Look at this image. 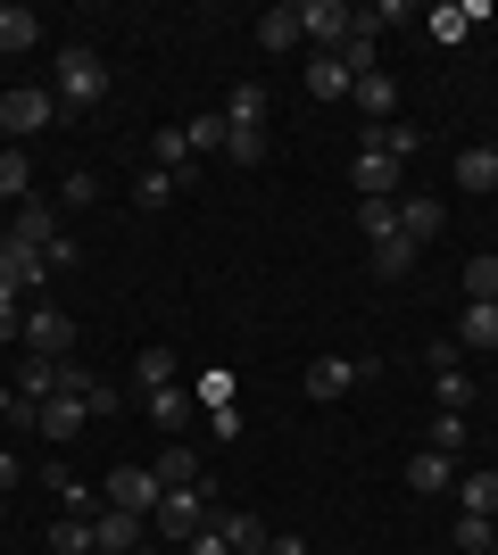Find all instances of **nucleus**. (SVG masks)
I'll use <instances>...</instances> for the list:
<instances>
[{"instance_id": "nucleus-1", "label": "nucleus", "mask_w": 498, "mask_h": 555, "mask_svg": "<svg viewBox=\"0 0 498 555\" xmlns=\"http://www.w3.org/2000/svg\"><path fill=\"white\" fill-rule=\"evenodd\" d=\"M50 92H59V108H100L108 100V59L92 42H67L50 59Z\"/></svg>"}, {"instance_id": "nucleus-2", "label": "nucleus", "mask_w": 498, "mask_h": 555, "mask_svg": "<svg viewBox=\"0 0 498 555\" xmlns=\"http://www.w3.org/2000/svg\"><path fill=\"white\" fill-rule=\"evenodd\" d=\"M399 175H407V166L382 150V125H366V141H357V158H349L357 199H399Z\"/></svg>"}, {"instance_id": "nucleus-3", "label": "nucleus", "mask_w": 498, "mask_h": 555, "mask_svg": "<svg viewBox=\"0 0 498 555\" xmlns=\"http://www.w3.org/2000/svg\"><path fill=\"white\" fill-rule=\"evenodd\" d=\"M150 531L175 539V547H183V539H200V531H208V481H200V489H166L158 514H150Z\"/></svg>"}, {"instance_id": "nucleus-4", "label": "nucleus", "mask_w": 498, "mask_h": 555, "mask_svg": "<svg viewBox=\"0 0 498 555\" xmlns=\"http://www.w3.org/2000/svg\"><path fill=\"white\" fill-rule=\"evenodd\" d=\"M50 116H59V92H50V83H17V92H0V133H9V141L42 133Z\"/></svg>"}, {"instance_id": "nucleus-5", "label": "nucleus", "mask_w": 498, "mask_h": 555, "mask_svg": "<svg viewBox=\"0 0 498 555\" xmlns=\"http://www.w3.org/2000/svg\"><path fill=\"white\" fill-rule=\"evenodd\" d=\"M424 357H432V398H440V415H465V406H474V373L457 365V340H432Z\"/></svg>"}, {"instance_id": "nucleus-6", "label": "nucleus", "mask_w": 498, "mask_h": 555, "mask_svg": "<svg viewBox=\"0 0 498 555\" xmlns=\"http://www.w3.org/2000/svg\"><path fill=\"white\" fill-rule=\"evenodd\" d=\"M349 25H357L349 0H299V42H308V50H341V42H349Z\"/></svg>"}, {"instance_id": "nucleus-7", "label": "nucleus", "mask_w": 498, "mask_h": 555, "mask_svg": "<svg viewBox=\"0 0 498 555\" xmlns=\"http://www.w3.org/2000/svg\"><path fill=\"white\" fill-rule=\"evenodd\" d=\"M25 291H50V266H42V249L0 232V299H25Z\"/></svg>"}, {"instance_id": "nucleus-8", "label": "nucleus", "mask_w": 498, "mask_h": 555, "mask_svg": "<svg viewBox=\"0 0 498 555\" xmlns=\"http://www.w3.org/2000/svg\"><path fill=\"white\" fill-rule=\"evenodd\" d=\"M158 498H166V481L158 473H150V464H117V473H108V506H125V514H158Z\"/></svg>"}, {"instance_id": "nucleus-9", "label": "nucleus", "mask_w": 498, "mask_h": 555, "mask_svg": "<svg viewBox=\"0 0 498 555\" xmlns=\"http://www.w3.org/2000/svg\"><path fill=\"white\" fill-rule=\"evenodd\" d=\"M92 547L100 555H133V547H150V522H142V514H125V506H108L92 522Z\"/></svg>"}, {"instance_id": "nucleus-10", "label": "nucleus", "mask_w": 498, "mask_h": 555, "mask_svg": "<svg viewBox=\"0 0 498 555\" xmlns=\"http://www.w3.org/2000/svg\"><path fill=\"white\" fill-rule=\"evenodd\" d=\"M449 183L465 191V199H482V191H498V141H474V150H457Z\"/></svg>"}, {"instance_id": "nucleus-11", "label": "nucleus", "mask_w": 498, "mask_h": 555, "mask_svg": "<svg viewBox=\"0 0 498 555\" xmlns=\"http://www.w3.org/2000/svg\"><path fill=\"white\" fill-rule=\"evenodd\" d=\"M357 373H366V357H316V365H308V398H316V406L349 398V390H357Z\"/></svg>"}, {"instance_id": "nucleus-12", "label": "nucleus", "mask_w": 498, "mask_h": 555, "mask_svg": "<svg viewBox=\"0 0 498 555\" xmlns=\"http://www.w3.org/2000/svg\"><path fill=\"white\" fill-rule=\"evenodd\" d=\"M25 348H34V357H67V348H75V315L34 307V315H25Z\"/></svg>"}, {"instance_id": "nucleus-13", "label": "nucleus", "mask_w": 498, "mask_h": 555, "mask_svg": "<svg viewBox=\"0 0 498 555\" xmlns=\"http://www.w3.org/2000/svg\"><path fill=\"white\" fill-rule=\"evenodd\" d=\"M150 166H158V175H175V183H191V175H200V158H191L183 125H158V133H150Z\"/></svg>"}, {"instance_id": "nucleus-14", "label": "nucleus", "mask_w": 498, "mask_h": 555, "mask_svg": "<svg viewBox=\"0 0 498 555\" xmlns=\"http://www.w3.org/2000/svg\"><path fill=\"white\" fill-rule=\"evenodd\" d=\"M150 473H158L166 489H200V481H208V464H200V448H191V440H166Z\"/></svg>"}, {"instance_id": "nucleus-15", "label": "nucleus", "mask_w": 498, "mask_h": 555, "mask_svg": "<svg viewBox=\"0 0 498 555\" xmlns=\"http://www.w3.org/2000/svg\"><path fill=\"white\" fill-rule=\"evenodd\" d=\"M208 522H216V531H225V547H233V555H266V547H274V531H266L258 514H241V506L208 514Z\"/></svg>"}, {"instance_id": "nucleus-16", "label": "nucleus", "mask_w": 498, "mask_h": 555, "mask_svg": "<svg viewBox=\"0 0 498 555\" xmlns=\"http://www.w3.org/2000/svg\"><path fill=\"white\" fill-rule=\"evenodd\" d=\"M84 423H92V406H84V398L50 390V398H42V415H34V431H50V440H75Z\"/></svg>"}, {"instance_id": "nucleus-17", "label": "nucleus", "mask_w": 498, "mask_h": 555, "mask_svg": "<svg viewBox=\"0 0 498 555\" xmlns=\"http://www.w3.org/2000/svg\"><path fill=\"white\" fill-rule=\"evenodd\" d=\"M142 406H150V423H158V431H175V440H183V423H191V406H200V398H191L183 382H166V390H142Z\"/></svg>"}, {"instance_id": "nucleus-18", "label": "nucleus", "mask_w": 498, "mask_h": 555, "mask_svg": "<svg viewBox=\"0 0 498 555\" xmlns=\"http://www.w3.org/2000/svg\"><path fill=\"white\" fill-rule=\"evenodd\" d=\"M349 100L366 108V125H391V116H399V83H391V75H357Z\"/></svg>"}, {"instance_id": "nucleus-19", "label": "nucleus", "mask_w": 498, "mask_h": 555, "mask_svg": "<svg viewBox=\"0 0 498 555\" xmlns=\"http://www.w3.org/2000/svg\"><path fill=\"white\" fill-rule=\"evenodd\" d=\"M9 241H25V249H50V241H59V208H50V199H25L17 224H9Z\"/></svg>"}, {"instance_id": "nucleus-20", "label": "nucleus", "mask_w": 498, "mask_h": 555, "mask_svg": "<svg viewBox=\"0 0 498 555\" xmlns=\"http://www.w3.org/2000/svg\"><path fill=\"white\" fill-rule=\"evenodd\" d=\"M440 216H449V208H440L432 191H416V199H399V232H407V241H416V249H424V241H440Z\"/></svg>"}, {"instance_id": "nucleus-21", "label": "nucleus", "mask_w": 498, "mask_h": 555, "mask_svg": "<svg viewBox=\"0 0 498 555\" xmlns=\"http://www.w3.org/2000/svg\"><path fill=\"white\" fill-rule=\"evenodd\" d=\"M457 348H498V299H465V315H457Z\"/></svg>"}, {"instance_id": "nucleus-22", "label": "nucleus", "mask_w": 498, "mask_h": 555, "mask_svg": "<svg viewBox=\"0 0 498 555\" xmlns=\"http://www.w3.org/2000/svg\"><path fill=\"white\" fill-rule=\"evenodd\" d=\"M50 390H59V357H25V365H17V406H34V415H42Z\"/></svg>"}, {"instance_id": "nucleus-23", "label": "nucleus", "mask_w": 498, "mask_h": 555, "mask_svg": "<svg viewBox=\"0 0 498 555\" xmlns=\"http://www.w3.org/2000/svg\"><path fill=\"white\" fill-rule=\"evenodd\" d=\"M332 59L349 67V83H357V75H382V34H366V25H349V42L332 50Z\"/></svg>"}, {"instance_id": "nucleus-24", "label": "nucleus", "mask_w": 498, "mask_h": 555, "mask_svg": "<svg viewBox=\"0 0 498 555\" xmlns=\"http://www.w3.org/2000/svg\"><path fill=\"white\" fill-rule=\"evenodd\" d=\"M457 456H432V448H416L407 456V489H424V498H440V489H457V473H449Z\"/></svg>"}, {"instance_id": "nucleus-25", "label": "nucleus", "mask_w": 498, "mask_h": 555, "mask_svg": "<svg viewBox=\"0 0 498 555\" xmlns=\"http://www.w3.org/2000/svg\"><path fill=\"white\" fill-rule=\"evenodd\" d=\"M416 257H424V249H416L407 232H391V241H374V274L382 282H407V274H416Z\"/></svg>"}, {"instance_id": "nucleus-26", "label": "nucleus", "mask_w": 498, "mask_h": 555, "mask_svg": "<svg viewBox=\"0 0 498 555\" xmlns=\"http://www.w3.org/2000/svg\"><path fill=\"white\" fill-rule=\"evenodd\" d=\"M308 92L316 100H349V67H341L332 50H308Z\"/></svg>"}, {"instance_id": "nucleus-27", "label": "nucleus", "mask_w": 498, "mask_h": 555, "mask_svg": "<svg viewBox=\"0 0 498 555\" xmlns=\"http://www.w3.org/2000/svg\"><path fill=\"white\" fill-rule=\"evenodd\" d=\"M34 42H42V17L17 9V0H0V50H34Z\"/></svg>"}, {"instance_id": "nucleus-28", "label": "nucleus", "mask_w": 498, "mask_h": 555, "mask_svg": "<svg viewBox=\"0 0 498 555\" xmlns=\"http://www.w3.org/2000/svg\"><path fill=\"white\" fill-rule=\"evenodd\" d=\"M225 133H233V125H225V108H208V116H191V125H183L191 158H225Z\"/></svg>"}, {"instance_id": "nucleus-29", "label": "nucleus", "mask_w": 498, "mask_h": 555, "mask_svg": "<svg viewBox=\"0 0 498 555\" xmlns=\"http://www.w3.org/2000/svg\"><path fill=\"white\" fill-rule=\"evenodd\" d=\"M175 191H183V183H175V175H158V166H142V175H133V208H142V216H158V208H175Z\"/></svg>"}, {"instance_id": "nucleus-30", "label": "nucleus", "mask_w": 498, "mask_h": 555, "mask_svg": "<svg viewBox=\"0 0 498 555\" xmlns=\"http://www.w3.org/2000/svg\"><path fill=\"white\" fill-rule=\"evenodd\" d=\"M258 50H299V0H291V9H266V17H258Z\"/></svg>"}, {"instance_id": "nucleus-31", "label": "nucleus", "mask_w": 498, "mask_h": 555, "mask_svg": "<svg viewBox=\"0 0 498 555\" xmlns=\"http://www.w3.org/2000/svg\"><path fill=\"white\" fill-rule=\"evenodd\" d=\"M0 199H9V208L34 199V166H25V150H0Z\"/></svg>"}, {"instance_id": "nucleus-32", "label": "nucleus", "mask_w": 498, "mask_h": 555, "mask_svg": "<svg viewBox=\"0 0 498 555\" xmlns=\"http://www.w3.org/2000/svg\"><path fill=\"white\" fill-rule=\"evenodd\" d=\"M424 34H432L440 50H457L465 34H474V25H465V9H457V0H440V9H424Z\"/></svg>"}, {"instance_id": "nucleus-33", "label": "nucleus", "mask_w": 498, "mask_h": 555, "mask_svg": "<svg viewBox=\"0 0 498 555\" xmlns=\"http://www.w3.org/2000/svg\"><path fill=\"white\" fill-rule=\"evenodd\" d=\"M225 125H258L266 133V92L258 83H233V92H225Z\"/></svg>"}, {"instance_id": "nucleus-34", "label": "nucleus", "mask_w": 498, "mask_h": 555, "mask_svg": "<svg viewBox=\"0 0 498 555\" xmlns=\"http://www.w3.org/2000/svg\"><path fill=\"white\" fill-rule=\"evenodd\" d=\"M457 498H465V514H490V522H498V473H465Z\"/></svg>"}, {"instance_id": "nucleus-35", "label": "nucleus", "mask_w": 498, "mask_h": 555, "mask_svg": "<svg viewBox=\"0 0 498 555\" xmlns=\"http://www.w3.org/2000/svg\"><path fill=\"white\" fill-rule=\"evenodd\" d=\"M357 224H366V241H391L399 232V199H357Z\"/></svg>"}, {"instance_id": "nucleus-36", "label": "nucleus", "mask_w": 498, "mask_h": 555, "mask_svg": "<svg viewBox=\"0 0 498 555\" xmlns=\"http://www.w3.org/2000/svg\"><path fill=\"white\" fill-rule=\"evenodd\" d=\"M133 382H142V390H166V382H175V348H142V357H133Z\"/></svg>"}, {"instance_id": "nucleus-37", "label": "nucleus", "mask_w": 498, "mask_h": 555, "mask_svg": "<svg viewBox=\"0 0 498 555\" xmlns=\"http://www.w3.org/2000/svg\"><path fill=\"white\" fill-rule=\"evenodd\" d=\"M50 555H92V522H84V514H67V522L50 531Z\"/></svg>"}, {"instance_id": "nucleus-38", "label": "nucleus", "mask_w": 498, "mask_h": 555, "mask_svg": "<svg viewBox=\"0 0 498 555\" xmlns=\"http://www.w3.org/2000/svg\"><path fill=\"white\" fill-rule=\"evenodd\" d=\"M465 299H498V257H465Z\"/></svg>"}, {"instance_id": "nucleus-39", "label": "nucleus", "mask_w": 498, "mask_h": 555, "mask_svg": "<svg viewBox=\"0 0 498 555\" xmlns=\"http://www.w3.org/2000/svg\"><path fill=\"white\" fill-rule=\"evenodd\" d=\"M225 158H233V166H258L266 158V133H258V125H233V133H225Z\"/></svg>"}, {"instance_id": "nucleus-40", "label": "nucleus", "mask_w": 498, "mask_h": 555, "mask_svg": "<svg viewBox=\"0 0 498 555\" xmlns=\"http://www.w3.org/2000/svg\"><path fill=\"white\" fill-rule=\"evenodd\" d=\"M424 448H432V456H457V448H465V415H440V423H424Z\"/></svg>"}, {"instance_id": "nucleus-41", "label": "nucleus", "mask_w": 498, "mask_h": 555, "mask_svg": "<svg viewBox=\"0 0 498 555\" xmlns=\"http://www.w3.org/2000/svg\"><path fill=\"white\" fill-rule=\"evenodd\" d=\"M382 150H391V158H416V150H424V133H416V125H407V116H391V125H382Z\"/></svg>"}, {"instance_id": "nucleus-42", "label": "nucleus", "mask_w": 498, "mask_h": 555, "mask_svg": "<svg viewBox=\"0 0 498 555\" xmlns=\"http://www.w3.org/2000/svg\"><path fill=\"white\" fill-rule=\"evenodd\" d=\"M407 17H416L407 0H374V9H357V25H366V34H391V25H407Z\"/></svg>"}, {"instance_id": "nucleus-43", "label": "nucleus", "mask_w": 498, "mask_h": 555, "mask_svg": "<svg viewBox=\"0 0 498 555\" xmlns=\"http://www.w3.org/2000/svg\"><path fill=\"white\" fill-rule=\"evenodd\" d=\"M490 531H498L490 514H457V547L465 555H490Z\"/></svg>"}, {"instance_id": "nucleus-44", "label": "nucleus", "mask_w": 498, "mask_h": 555, "mask_svg": "<svg viewBox=\"0 0 498 555\" xmlns=\"http://www.w3.org/2000/svg\"><path fill=\"white\" fill-rule=\"evenodd\" d=\"M92 199H100V175H84V166H75V175H67V183H59V208H92Z\"/></svg>"}, {"instance_id": "nucleus-45", "label": "nucleus", "mask_w": 498, "mask_h": 555, "mask_svg": "<svg viewBox=\"0 0 498 555\" xmlns=\"http://www.w3.org/2000/svg\"><path fill=\"white\" fill-rule=\"evenodd\" d=\"M50 498H59V506H92V489H84V481H75V473H67V464H50Z\"/></svg>"}, {"instance_id": "nucleus-46", "label": "nucleus", "mask_w": 498, "mask_h": 555, "mask_svg": "<svg viewBox=\"0 0 498 555\" xmlns=\"http://www.w3.org/2000/svg\"><path fill=\"white\" fill-rule=\"evenodd\" d=\"M42 266H50V274H75V266H84V249H75L67 232H59V241H50V249H42Z\"/></svg>"}, {"instance_id": "nucleus-47", "label": "nucleus", "mask_w": 498, "mask_h": 555, "mask_svg": "<svg viewBox=\"0 0 498 555\" xmlns=\"http://www.w3.org/2000/svg\"><path fill=\"white\" fill-rule=\"evenodd\" d=\"M200 406H208V415H216V406H233V373H208V382H200Z\"/></svg>"}, {"instance_id": "nucleus-48", "label": "nucleus", "mask_w": 498, "mask_h": 555, "mask_svg": "<svg viewBox=\"0 0 498 555\" xmlns=\"http://www.w3.org/2000/svg\"><path fill=\"white\" fill-rule=\"evenodd\" d=\"M183 555H233V547H225V531H216V522H208V531H200V539H183Z\"/></svg>"}, {"instance_id": "nucleus-49", "label": "nucleus", "mask_w": 498, "mask_h": 555, "mask_svg": "<svg viewBox=\"0 0 498 555\" xmlns=\"http://www.w3.org/2000/svg\"><path fill=\"white\" fill-rule=\"evenodd\" d=\"M0 340H25V307L17 299H0Z\"/></svg>"}, {"instance_id": "nucleus-50", "label": "nucleus", "mask_w": 498, "mask_h": 555, "mask_svg": "<svg viewBox=\"0 0 498 555\" xmlns=\"http://www.w3.org/2000/svg\"><path fill=\"white\" fill-rule=\"evenodd\" d=\"M266 555H308V539H291V531H274V547Z\"/></svg>"}, {"instance_id": "nucleus-51", "label": "nucleus", "mask_w": 498, "mask_h": 555, "mask_svg": "<svg viewBox=\"0 0 498 555\" xmlns=\"http://www.w3.org/2000/svg\"><path fill=\"white\" fill-rule=\"evenodd\" d=\"M17 473H25V464H17V456H9V448H0V489H9V481H17Z\"/></svg>"}, {"instance_id": "nucleus-52", "label": "nucleus", "mask_w": 498, "mask_h": 555, "mask_svg": "<svg viewBox=\"0 0 498 555\" xmlns=\"http://www.w3.org/2000/svg\"><path fill=\"white\" fill-rule=\"evenodd\" d=\"M133 555H166V547H133Z\"/></svg>"}, {"instance_id": "nucleus-53", "label": "nucleus", "mask_w": 498, "mask_h": 555, "mask_svg": "<svg viewBox=\"0 0 498 555\" xmlns=\"http://www.w3.org/2000/svg\"><path fill=\"white\" fill-rule=\"evenodd\" d=\"M0 522H9V498H0Z\"/></svg>"}, {"instance_id": "nucleus-54", "label": "nucleus", "mask_w": 498, "mask_h": 555, "mask_svg": "<svg viewBox=\"0 0 498 555\" xmlns=\"http://www.w3.org/2000/svg\"><path fill=\"white\" fill-rule=\"evenodd\" d=\"M490 555H498V531H490Z\"/></svg>"}]
</instances>
